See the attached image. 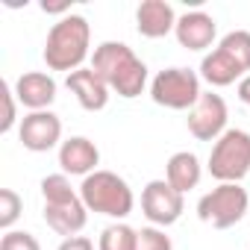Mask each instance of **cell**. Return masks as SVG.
Here are the masks:
<instances>
[{
  "mask_svg": "<svg viewBox=\"0 0 250 250\" xmlns=\"http://www.w3.org/2000/svg\"><path fill=\"white\" fill-rule=\"evenodd\" d=\"M91 71L124 100H133L147 88V65L124 42H103L94 47Z\"/></svg>",
  "mask_w": 250,
  "mask_h": 250,
  "instance_id": "obj_1",
  "label": "cell"
},
{
  "mask_svg": "<svg viewBox=\"0 0 250 250\" xmlns=\"http://www.w3.org/2000/svg\"><path fill=\"white\" fill-rule=\"evenodd\" d=\"M88 44H91V27L83 15H65L59 18L44 42V65L50 71H65L74 74L83 68L85 56H88Z\"/></svg>",
  "mask_w": 250,
  "mask_h": 250,
  "instance_id": "obj_2",
  "label": "cell"
},
{
  "mask_svg": "<svg viewBox=\"0 0 250 250\" xmlns=\"http://www.w3.org/2000/svg\"><path fill=\"white\" fill-rule=\"evenodd\" d=\"M42 197H44V221L56 235H80L85 221H88V209L83 203V197L74 191L68 174H47L42 180Z\"/></svg>",
  "mask_w": 250,
  "mask_h": 250,
  "instance_id": "obj_3",
  "label": "cell"
},
{
  "mask_svg": "<svg viewBox=\"0 0 250 250\" xmlns=\"http://www.w3.org/2000/svg\"><path fill=\"white\" fill-rule=\"evenodd\" d=\"M80 197H83L88 212H97V215H106L115 221H124L136 206V194H133L130 183L124 177H118L115 171L88 174L80 186Z\"/></svg>",
  "mask_w": 250,
  "mask_h": 250,
  "instance_id": "obj_4",
  "label": "cell"
},
{
  "mask_svg": "<svg viewBox=\"0 0 250 250\" xmlns=\"http://www.w3.org/2000/svg\"><path fill=\"white\" fill-rule=\"evenodd\" d=\"M250 209V194L238 183H218L197 200V218L215 229L235 227Z\"/></svg>",
  "mask_w": 250,
  "mask_h": 250,
  "instance_id": "obj_5",
  "label": "cell"
},
{
  "mask_svg": "<svg viewBox=\"0 0 250 250\" xmlns=\"http://www.w3.org/2000/svg\"><path fill=\"white\" fill-rule=\"evenodd\" d=\"M209 174L218 183H241L250 174V133L227 130L209 153Z\"/></svg>",
  "mask_w": 250,
  "mask_h": 250,
  "instance_id": "obj_6",
  "label": "cell"
},
{
  "mask_svg": "<svg viewBox=\"0 0 250 250\" xmlns=\"http://www.w3.org/2000/svg\"><path fill=\"white\" fill-rule=\"evenodd\" d=\"M200 77L191 68H165L153 77L150 83V97L156 106L183 112V109H194V103L200 100Z\"/></svg>",
  "mask_w": 250,
  "mask_h": 250,
  "instance_id": "obj_7",
  "label": "cell"
},
{
  "mask_svg": "<svg viewBox=\"0 0 250 250\" xmlns=\"http://www.w3.org/2000/svg\"><path fill=\"white\" fill-rule=\"evenodd\" d=\"M142 212L153 227H171L186 212V197L168 180H150L142 191Z\"/></svg>",
  "mask_w": 250,
  "mask_h": 250,
  "instance_id": "obj_8",
  "label": "cell"
},
{
  "mask_svg": "<svg viewBox=\"0 0 250 250\" xmlns=\"http://www.w3.org/2000/svg\"><path fill=\"white\" fill-rule=\"evenodd\" d=\"M227 103L221 94L215 91H203L200 100L194 103V109L188 112V133L197 139V142H218L224 133H227Z\"/></svg>",
  "mask_w": 250,
  "mask_h": 250,
  "instance_id": "obj_9",
  "label": "cell"
},
{
  "mask_svg": "<svg viewBox=\"0 0 250 250\" xmlns=\"http://www.w3.org/2000/svg\"><path fill=\"white\" fill-rule=\"evenodd\" d=\"M21 145L30 153H47L62 142V121L56 112L44 109V112H30L21 121V130H18Z\"/></svg>",
  "mask_w": 250,
  "mask_h": 250,
  "instance_id": "obj_10",
  "label": "cell"
},
{
  "mask_svg": "<svg viewBox=\"0 0 250 250\" xmlns=\"http://www.w3.org/2000/svg\"><path fill=\"white\" fill-rule=\"evenodd\" d=\"M59 165H62V174H71V177H88L94 171H100V150L91 139L85 136H71L59 145Z\"/></svg>",
  "mask_w": 250,
  "mask_h": 250,
  "instance_id": "obj_11",
  "label": "cell"
},
{
  "mask_svg": "<svg viewBox=\"0 0 250 250\" xmlns=\"http://www.w3.org/2000/svg\"><path fill=\"white\" fill-rule=\"evenodd\" d=\"M15 97L30 112H44L56 100V80L44 71H27L15 80Z\"/></svg>",
  "mask_w": 250,
  "mask_h": 250,
  "instance_id": "obj_12",
  "label": "cell"
},
{
  "mask_svg": "<svg viewBox=\"0 0 250 250\" xmlns=\"http://www.w3.org/2000/svg\"><path fill=\"white\" fill-rule=\"evenodd\" d=\"M174 36H177L180 47H186V50H206V47H212V42L218 36V24H215L212 15H206L200 9L186 12V15L177 18Z\"/></svg>",
  "mask_w": 250,
  "mask_h": 250,
  "instance_id": "obj_13",
  "label": "cell"
},
{
  "mask_svg": "<svg viewBox=\"0 0 250 250\" xmlns=\"http://www.w3.org/2000/svg\"><path fill=\"white\" fill-rule=\"evenodd\" d=\"M136 27L145 39H165L177 30V12L165 0H145L136 9Z\"/></svg>",
  "mask_w": 250,
  "mask_h": 250,
  "instance_id": "obj_14",
  "label": "cell"
},
{
  "mask_svg": "<svg viewBox=\"0 0 250 250\" xmlns=\"http://www.w3.org/2000/svg\"><path fill=\"white\" fill-rule=\"evenodd\" d=\"M65 85L71 88V94L77 97V103H80L85 112H100V109H106V103H109V85H106L91 68H80V71L68 74Z\"/></svg>",
  "mask_w": 250,
  "mask_h": 250,
  "instance_id": "obj_15",
  "label": "cell"
},
{
  "mask_svg": "<svg viewBox=\"0 0 250 250\" xmlns=\"http://www.w3.org/2000/svg\"><path fill=\"white\" fill-rule=\"evenodd\" d=\"M241 77H244V71H241L221 47H215L212 53H206L203 62H200V80H206L212 88L232 85V83H238Z\"/></svg>",
  "mask_w": 250,
  "mask_h": 250,
  "instance_id": "obj_16",
  "label": "cell"
},
{
  "mask_svg": "<svg viewBox=\"0 0 250 250\" xmlns=\"http://www.w3.org/2000/svg\"><path fill=\"white\" fill-rule=\"evenodd\" d=\"M200 174H203L200 159H197L194 153H188V150L174 153V156L168 159V165H165V180H168V183H171L180 194H186V191L197 188Z\"/></svg>",
  "mask_w": 250,
  "mask_h": 250,
  "instance_id": "obj_17",
  "label": "cell"
},
{
  "mask_svg": "<svg viewBox=\"0 0 250 250\" xmlns=\"http://www.w3.org/2000/svg\"><path fill=\"white\" fill-rule=\"evenodd\" d=\"M136 244H139V229H133L124 221H115L100 232L97 250H136Z\"/></svg>",
  "mask_w": 250,
  "mask_h": 250,
  "instance_id": "obj_18",
  "label": "cell"
},
{
  "mask_svg": "<svg viewBox=\"0 0 250 250\" xmlns=\"http://www.w3.org/2000/svg\"><path fill=\"white\" fill-rule=\"evenodd\" d=\"M241 71H244V77H247V71H250V33L247 30H232V33H227L224 39H221V44H218Z\"/></svg>",
  "mask_w": 250,
  "mask_h": 250,
  "instance_id": "obj_19",
  "label": "cell"
},
{
  "mask_svg": "<svg viewBox=\"0 0 250 250\" xmlns=\"http://www.w3.org/2000/svg\"><path fill=\"white\" fill-rule=\"evenodd\" d=\"M21 212H24L21 194L12 191V188H0V229L9 232L15 227V221L21 218Z\"/></svg>",
  "mask_w": 250,
  "mask_h": 250,
  "instance_id": "obj_20",
  "label": "cell"
},
{
  "mask_svg": "<svg viewBox=\"0 0 250 250\" xmlns=\"http://www.w3.org/2000/svg\"><path fill=\"white\" fill-rule=\"evenodd\" d=\"M136 250H174V241L171 235H165L162 227H142Z\"/></svg>",
  "mask_w": 250,
  "mask_h": 250,
  "instance_id": "obj_21",
  "label": "cell"
},
{
  "mask_svg": "<svg viewBox=\"0 0 250 250\" xmlns=\"http://www.w3.org/2000/svg\"><path fill=\"white\" fill-rule=\"evenodd\" d=\"M0 250H42L39 238L33 232H24V229H9L0 238Z\"/></svg>",
  "mask_w": 250,
  "mask_h": 250,
  "instance_id": "obj_22",
  "label": "cell"
},
{
  "mask_svg": "<svg viewBox=\"0 0 250 250\" xmlns=\"http://www.w3.org/2000/svg\"><path fill=\"white\" fill-rule=\"evenodd\" d=\"M0 94H3V121H0V133H9L12 127H15V88L3 80V83H0Z\"/></svg>",
  "mask_w": 250,
  "mask_h": 250,
  "instance_id": "obj_23",
  "label": "cell"
},
{
  "mask_svg": "<svg viewBox=\"0 0 250 250\" xmlns=\"http://www.w3.org/2000/svg\"><path fill=\"white\" fill-rule=\"evenodd\" d=\"M56 250H94V241L85 235H71V238H62Z\"/></svg>",
  "mask_w": 250,
  "mask_h": 250,
  "instance_id": "obj_24",
  "label": "cell"
},
{
  "mask_svg": "<svg viewBox=\"0 0 250 250\" xmlns=\"http://www.w3.org/2000/svg\"><path fill=\"white\" fill-rule=\"evenodd\" d=\"M238 100H241V103L250 109V74L238 80Z\"/></svg>",
  "mask_w": 250,
  "mask_h": 250,
  "instance_id": "obj_25",
  "label": "cell"
}]
</instances>
